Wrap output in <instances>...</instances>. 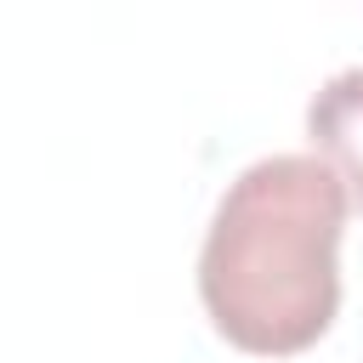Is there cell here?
<instances>
[{"label":"cell","mask_w":363,"mask_h":363,"mask_svg":"<svg viewBox=\"0 0 363 363\" xmlns=\"http://www.w3.org/2000/svg\"><path fill=\"white\" fill-rule=\"evenodd\" d=\"M346 187L318 153H267L227 182L199 250L216 335L255 357L318 346L340 312Z\"/></svg>","instance_id":"6da1fadb"},{"label":"cell","mask_w":363,"mask_h":363,"mask_svg":"<svg viewBox=\"0 0 363 363\" xmlns=\"http://www.w3.org/2000/svg\"><path fill=\"white\" fill-rule=\"evenodd\" d=\"M306 142L340 176L346 204L363 210V68H340L306 102Z\"/></svg>","instance_id":"7a4b0ae2"}]
</instances>
